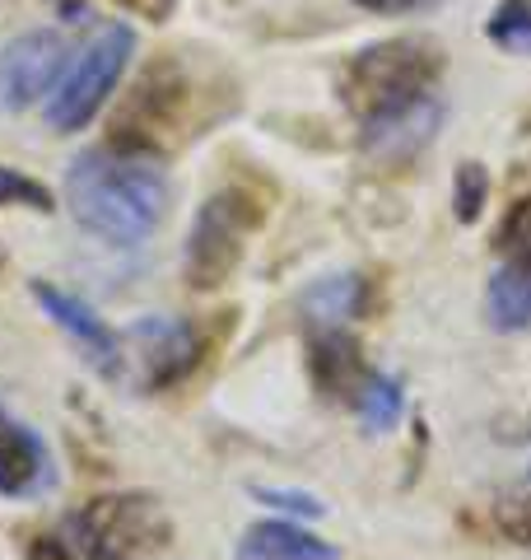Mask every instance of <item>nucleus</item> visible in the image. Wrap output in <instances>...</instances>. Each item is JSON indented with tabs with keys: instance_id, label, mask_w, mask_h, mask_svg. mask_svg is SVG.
Here are the masks:
<instances>
[{
	"instance_id": "obj_1",
	"label": "nucleus",
	"mask_w": 531,
	"mask_h": 560,
	"mask_svg": "<svg viewBox=\"0 0 531 560\" xmlns=\"http://www.w3.org/2000/svg\"><path fill=\"white\" fill-rule=\"evenodd\" d=\"M66 201L80 230L113 243V248H135L164 220L168 183L145 154H121L103 145L75 154V164L66 173Z\"/></svg>"
},
{
	"instance_id": "obj_2",
	"label": "nucleus",
	"mask_w": 531,
	"mask_h": 560,
	"mask_svg": "<svg viewBox=\"0 0 531 560\" xmlns=\"http://www.w3.org/2000/svg\"><path fill=\"white\" fill-rule=\"evenodd\" d=\"M438 75L442 51L429 38H387L350 57L341 75V98L359 121H374L415 98H429Z\"/></svg>"
},
{
	"instance_id": "obj_3",
	"label": "nucleus",
	"mask_w": 531,
	"mask_h": 560,
	"mask_svg": "<svg viewBox=\"0 0 531 560\" xmlns=\"http://www.w3.org/2000/svg\"><path fill=\"white\" fill-rule=\"evenodd\" d=\"M191 113V84L187 70L177 66V57H158L140 70V80L131 84L121 113L113 117V140L108 145L121 154H164L187 127Z\"/></svg>"
},
{
	"instance_id": "obj_4",
	"label": "nucleus",
	"mask_w": 531,
	"mask_h": 560,
	"mask_svg": "<svg viewBox=\"0 0 531 560\" xmlns=\"http://www.w3.org/2000/svg\"><path fill=\"white\" fill-rule=\"evenodd\" d=\"M135 51V28L131 24H103L98 38L88 43L66 75L51 84V103H47V127L51 131H84L88 121L103 113V103L113 98L117 80L127 75V61Z\"/></svg>"
},
{
	"instance_id": "obj_5",
	"label": "nucleus",
	"mask_w": 531,
	"mask_h": 560,
	"mask_svg": "<svg viewBox=\"0 0 531 560\" xmlns=\"http://www.w3.org/2000/svg\"><path fill=\"white\" fill-rule=\"evenodd\" d=\"M261 201L247 187L215 191L191 220L187 234V285L191 290H220L228 276L238 271L247 253V238L261 224Z\"/></svg>"
},
{
	"instance_id": "obj_6",
	"label": "nucleus",
	"mask_w": 531,
	"mask_h": 560,
	"mask_svg": "<svg viewBox=\"0 0 531 560\" xmlns=\"http://www.w3.org/2000/svg\"><path fill=\"white\" fill-rule=\"evenodd\" d=\"M84 560H135L168 541V518L150 495H98L66 518Z\"/></svg>"
},
{
	"instance_id": "obj_7",
	"label": "nucleus",
	"mask_w": 531,
	"mask_h": 560,
	"mask_svg": "<svg viewBox=\"0 0 531 560\" xmlns=\"http://www.w3.org/2000/svg\"><path fill=\"white\" fill-rule=\"evenodd\" d=\"M499 271L489 276L485 313L494 331H531V197L504 215Z\"/></svg>"
},
{
	"instance_id": "obj_8",
	"label": "nucleus",
	"mask_w": 531,
	"mask_h": 560,
	"mask_svg": "<svg viewBox=\"0 0 531 560\" xmlns=\"http://www.w3.org/2000/svg\"><path fill=\"white\" fill-rule=\"evenodd\" d=\"M61 61H66L61 33L38 28V33L14 38L0 51V113H28L57 84Z\"/></svg>"
},
{
	"instance_id": "obj_9",
	"label": "nucleus",
	"mask_w": 531,
	"mask_h": 560,
	"mask_svg": "<svg viewBox=\"0 0 531 560\" xmlns=\"http://www.w3.org/2000/svg\"><path fill=\"white\" fill-rule=\"evenodd\" d=\"M127 341L135 346L140 364H145V388L150 393L182 383L201 364V355H205L201 327L187 323V318H140L127 331Z\"/></svg>"
},
{
	"instance_id": "obj_10",
	"label": "nucleus",
	"mask_w": 531,
	"mask_h": 560,
	"mask_svg": "<svg viewBox=\"0 0 531 560\" xmlns=\"http://www.w3.org/2000/svg\"><path fill=\"white\" fill-rule=\"evenodd\" d=\"M28 294L38 300V308L47 313L51 323H57L70 341L80 346V355L94 364V370L103 378H121V337L98 318L94 308H88L84 300H75L70 290H57V285H47V280H33Z\"/></svg>"
},
{
	"instance_id": "obj_11",
	"label": "nucleus",
	"mask_w": 531,
	"mask_h": 560,
	"mask_svg": "<svg viewBox=\"0 0 531 560\" xmlns=\"http://www.w3.org/2000/svg\"><path fill=\"white\" fill-rule=\"evenodd\" d=\"M51 481H57V463H51L47 440L0 407V495L33 500L51 490Z\"/></svg>"
},
{
	"instance_id": "obj_12",
	"label": "nucleus",
	"mask_w": 531,
	"mask_h": 560,
	"mask_svg": "<svg viewBox=\"0 0 531 560\" xmlns=\"http://www.w3.org/2000/svg\"><path fill=\"white\" fill-rule=\"evenodd\" d=\"M438 121H442V103L434 94L415 98V103H405V108H397V113L364 121V154L374 164H382V168L411 164L415 154L434 140Z\"/></svg>"
},
{
	"instance_id": "obj_13",
	"label": "nucleus",
	"mask_w": 531,
	"mask_h": 560,
	"mask_svg": "<svg viewBox=\"0 0 531 560\" xmlns=\"http://www.w3.org/2000/svg\"><path fill=\"white\" fill-rule=\"evenodd\" d=\"M238 560H341V551L290 518H261L243 533Z\"/></svg>"
},
{
	"instance_id": "obj_14",
	"label": "nucleus",
	"mask_w": 531,
	"mask_h": 560,
	"mask_svg": "<svg viewBox=\"0 0 531 560\" xmlns=\"http://www.w3.org/2000/svg\"><path fill=\"white\" fill-rule=\"evenodd\" d=\"M312 378L322 397H354L364 388V360H359V346H354L341 327H322L312 337Z\"/></svg>"
},
{
	"instance_id": "obj_15",
	"label": "nucleus",
	"mask_w": 531,
	"mask_h": 560,
	"mask_svg": "<svg viewBox=\"0 0 531 560\" xmlns=\"http://www.w3.org/2000/svg\"><path fill=\"white\" fill-rule=\"evenodd\" d=\"M354 407H359V420H364V430L368 434H387L401 420V407H405V393H401V383L392 374H378V370H368L364 378V388L354 393Z\"/></svg>"
},
{
	"instance_id": "obj_16",
	"label": "nucleus",
	"mask_w": 531,
	"mask_h": 560,
	"mask_svg": "<svg viewBox=\"0 0 531 560\" xmlns=\"http://www.w3.org/2000/svg\"><path fill=\"white\" fill-rule=\"evenodd\" d=\"M359 294H364L359 276H331V280H317V285L304 294V308L317 323L335 327L341 318H354V313H359Z\"/></svg>"
},
{
	"instance_id": "obj_17",
	"label": "nucleus",
	"mask_w": 531,
	"mask_h": 560,
	"mask_svg": "<svg viewBox=\"0 0 531 560\" xmlns=\"http://www.w3.org/2000/svg\"><path fill=\"white\" fill-rule=\"evenodd\" d=\"M489 43L512 57H531V0H504L489 14Z\"/></svg>"
},
{
	"instance_id": "obj_18",
	"label": "nucleus",
	"mask_w": 531,
	"mask_h": 560,
	"mask_svg": "<svg viewBox=\"0 0 531 560\" xmlns=\"http://www.w3.org/2000/svg\"><path fill=\"white\" fill-rule=\"evenodd\" d=\"M0 206H28V210H38V215H51V210H57L51 191L38 178H28L20 168H5V164H0Z\"/></svg>"
},
{
	"instance_id": "obj_19",
	"label": "nucleus",
	"mask_w": 531,
	"mask_h": 560,
	"mask_svg": "<svg viewBox=\"0 0 531 560\" xmlns=\"http://www.w3.org/2000/svg\"><path fill=\"white\" fill-rule=\"evenodd\" d=\"M485 197H489V173L481 164H462V168H457V191H452L457 220L471 224L485 210Z\"/></svg>"
},
{
	"instance_id": "obj_20",
	"label": "nucleus",
	"mask_w": 531,
	"mask_h": 560,
	"mask_svg": "<svg viewBox=\"0 0 531 560\" xmlns=\"http://www.w3.org/2000/svg\"><path fill=\"white\" fill-rule=\"evenodd\" d=\"M252 495L261 504H271V510H285V514H298V518H322L327 504L317 495H304V490H271V486H257Z\"/></svg>"
},
{
	"instance_id": "obj_21",
	"label": "nucleus",
	"mask_w": 531,
	"mask_h": 560,
	"mask_svg": "<svg viewBox=\"0 0 531 560\" xmlns=\"http://www.w3.org/2000/svg\"><path fill=\"white\" fill-rule=\"evenodd\" d=\"M28 560H84L80 547L70 537H33V547H28Z\"/></svg>"
},
{
	"instance_id": "obj_22",
	"label": "nucleus",
	"mask_w": 531,
	"mask_h": 560,
	"mask_svg": "<svg viewBox=\"0 0 531 560\" xmlns=\"http://www.w3.org/2000/svg\"><path fill=\"white\" fill-rule=\"evenodd\" d=\"M499 528H504L512 541H522V547H531V500L508 504V510L499 514Z\"/></svg>"
},
{
	"instance_id": "obj_23",
	"label": "nucleus",
	"mask_w": 531,
	"mask_h": 560,
	"mask_svg": "<svg viewBox=\"0 0 531 560\" xmlns=\"http://www.w3.org/2000/svg\"><path fill=\"white\" fill-rule=\"evenodd\" d=\"M127 14H140V20H150V24H164L168 14L177 10V0H117Z\"/></svg>"
},
{
	"instance_id": "obj_24",
	"label": "nucleus",
	"mask_w": 531,
	"mask_h": 560,
	"mask_svg": "<svg viewBox=\"0 0 531 560\" xmlns=\"http://www.w3.org/2000/svg\"><path fill=\"white\" fill-rule=\"evenodd\" d=\"M359 10H374V14H411V10H424L429 0H354Z\"/></svg>"
},
{
	"instance_id": "obj_25",
	"label": "nucleus",
	"mask_w": 531,
	"mask_h": 560,
	"mask_svg": "<svg viewBox=\"0 0 531 560\" xmlns=\"http://www.w3.org/2000/svg\"><path fill=\"white\" fill-rule=\"evenodd\" d=\"M527 434H531V425H527Z\"/></svg>"
}]
</instances>
